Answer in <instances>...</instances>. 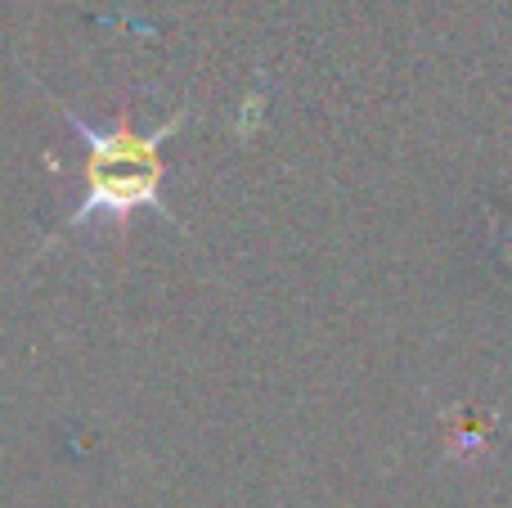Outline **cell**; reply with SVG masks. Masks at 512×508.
Listing matches in <instances>:
<instances>
[{
  "label": "cell",
  "mask_w": 512,
  "mask_h": 508,
  "mask_svg": "<svg viewBox=\"0 0 512 508\" xmlns=\"http://www.w3.org/2000/svg\"><path fill=\"white\" fill-rule=\"evenodd\" d=\"M68 126L81 140V189L77 207L63 216L59 234H86V230H126L135 216L153 212L167 216L171 225H180V216H171L162 185H167V158H162V144L189 122V108H176L167 122H158L153 131H135L126 122V113L113 126H90L86 117H77L72 108H63Z\"/></svg>",
  "instance_id": "6da1fadb"
}]
</instances>
